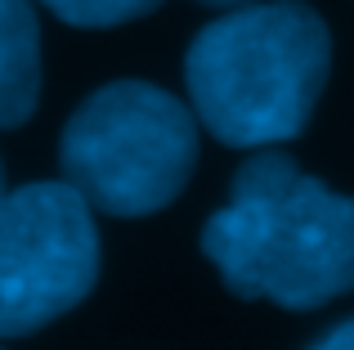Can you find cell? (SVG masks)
I'll return each instance as SVG.
<instances>
[{"instance_id": "1", "label": "cell", "mask_w": 354, "mask_h": 350, "mask_svg": "<svg viewBox=\"0 0 354 350\" xmlns=\"http://www.w3.org/2000/svg\"><path fill=\"white\" fill-rule=\"evenodd\" d=\"M202 252L242 301L328 306L354 288V198L305 175L287 153H256L202 225Z\"/></svg>"}, {"instance_id": "2", "label": "cell", "mask_w": 354, "mask_h": 350, "mask_svg": "<svg viewBox=\"0 0 354 350\" xmlns=\"http://www.w3.org/2000/svg\"><path fill=\"white\" fill-rule=\"evenodd\" d=\"M332 68V36L301 0L238 5L189 45L184 86L198 122L234 149L296 140Z\"/></svg>"}, {"instance_id": "3", "label": "cell", "mask_w": 354, "mask_h": 350, "mask_svg": "<svg viewBox=\"0 0 354 350\" xmlns=\"http://www.w3.org/2000/svg\"><path fill=\"white\" fill-rule=\"evenodd\" d=\"M59 167L104 216H153L198 167V113L153 81H108L68 117Z\"/></svg>"}, {"instance_id": "4", "label": "cell", "mask_w": 354, "mask_h": 350, "mask_svg": "<svg viewBox=\"0 0 354 350\" xmlns=\"http://www.w3.org/2000/svg\"><path fill=\"white\" fill-rule=\"evenodd\" d=\"M95 283V207L68 180H32L0 198V342L41 333Z\"/></svg>"}, {"instance_id": "5", "label": "cell", "mask_w": 354, "mask_h": 350, "mask_svg": "<svg viewBox=\"0 0 354 350\" xmlns=\"http://www.w3.org/2000/svg\"><path fill=\"white\" fill-rule=\"evenodd\" d=\"M41 104V23L32 0H0V131L32 122Z\"/></svg>"}, {"instance_id": "6", "label": "cell", "mask_w": 354, "mask_h": 350, "mask_svg": "<svg viewBox=\"0 0 354 350\" xmlns=\"http://www.w3.org/2000/svg\"><path fill=\"white\" fill-rule=\"evenodd\" d=\"M45 5L54 18H63L68 27H121V23H135V18L153 14L162 0H36Z\"/></svg>"}, {"instance_id": "7", "label": "cell", "mask_w": 354, "mask_h": 350, "mask_svg": "<svg viewBox=\"0 0 354 350\" xmlns=\"http://www.w3.org/2000/svg\"><path fill=\"white\" fill-rule=\"evenodd\" d=\"M310 350H354V319L337 324L332 333H323V337H319V342H314Z\"/></svg>"}, {"instance_id": "8", "label": "cell", "mask_w": 354, "mask_h": 350, "mask_svg": "<svg viewBox=\"0 0 354 350\" xmlns=\"http://www.w3.org/2000/svg\"><path fill=\"white\" fill-rule=\"evenodd\" d=\"M198 5H211V9H238V5H251V0H198Z\"/></svg>"}, {"instance_id": "9", "label": "cell", "mask_w": 354, "mask_h": 350, "mask_svg": "<svg viewBox=\"0 0 354 350\" xmlns=\"http://www.w3.org/2000/svg\"><path fill=\"white\" fill-rule=\"evenodd\" d=\"M5 193H9V189H5V162H0V198H5Z\"/></svg>"}]
</instances>
